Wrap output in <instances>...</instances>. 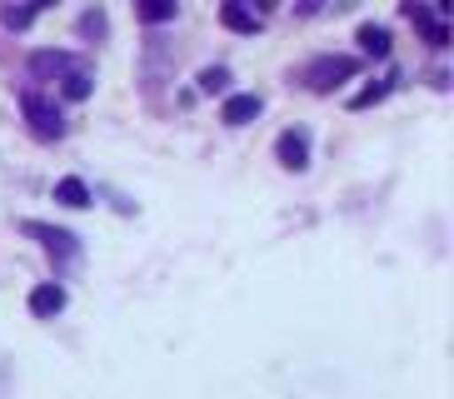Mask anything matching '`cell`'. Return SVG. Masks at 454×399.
Returning <instances> with one entry per match:
<instances>
[{
	"instance_id": "6da1fadb",
	"label": "cell",
	"mask_w": 454,
	"mask_h": 399,
	"mask_svg": "<svg viewBox=\"0 0 454 399\" xmlns=\"http://www.w3.org/2000/svg\"><path fill=\"white\" fill-rule=\"evenodd\" d=\"M20 110H26L30 130L41 135V140H60V135H66V115H60V106H55L51 95L26 90V95H20Z\"/></svg>"
},
{
	"instance_id": "7a4b0ae2",
	"label": "cell",
	"mask_w": 454,
	"mask_h": 399,
	"mask_svg": "<svg viewBox=\"0 0 454 399\" xmlns=\"http://www.w3.org/2000/svg\"><path fill=\"white\" fill-rule=\"evenodd\" d=\"M355 70H360V66H355L349 55H320V60L305 70V80H309V90H334V85L349 80Z\"/></svg>"
},
{
	"instance_id": "3957f363",
	"label": "cell",
	"mask_w": 454,
	"mask_h": 399,
	"mask_svg": "<svg viewBox=\"0 0 454 399\" xmlns=\"http://www.w3.org/2000/svg\"><path fill=\"white\" fill-rule=\"evenodd\" d=\"M30 70H35L41 80H66V75L81 70V60L66 55V51H35V55H30Z\"/></svg>"
},
{
	"instance_id": "277c9868",
	"label": "cell",
	"mask_w": 454,
	"mask_h": 399,
	"mask_svg": "<svg viewBox=\"0 0 454 399\" xmlns=\"http://www.w3.org/2000/svg\"><path fill=\"white\" fill-rule=\"evenodd\" d=\"M275 155H280L285 170H305L309 165V135L305 130H285L280 140H275Z\"/></svg>"
},
{
	"instance_id": "5b68a950",
	"label": "cell",
	"mask_w": 454,
	"mask_h": 399,
	"mask_svg": "<svg viewBox=\"0 0 454 399\" xmlns=\"http://www.w3.org/2000/svg\"><path fill=\"white\" fill-rule=\"evenodd\" d=\"M30 235H41V245L51 254H60V260H75V235L70 230H55V225H41V220H26Z\"/></svg>"
},
{
	"instance_id": "8992f818",
	"label": "cell",
	"mask_w": 454,
	"mask_h": 399,
	"mask_svg": "<svg viewBox=\"0 0 454 399\" xmlns=\"http://www.w3.org/2000/svg\"><path fill=\"white\" fill-rule=\"evenodd\" d=\"M60 309H66V290H60L55 279H45V285H35V290H30V315L51 319V315H60Z\"/></svg>"
},
{
	"instance_id": "52a82bcc",
	"label": "cell",
	"mask_w": 454,
	"mask_h": 399,
	"mask_svg": "<svg viewBox=\"0 0 454 399\" xmlns=\"http://www.w3.org/2000/svg\"><path fill=\"white\" fill-rule=\"evenodd\" d=\"M254 115H260V95H230L225 110H220V120H225V125H250Z\"/></svg>"
},
{
	"instance_id": "ba28073f",
	"label": "cell",
	"mask_w": 454,
	"mask_h": 399,
	"mask_svg": "<svg viewBox=\"0 0 454 399\" xmlns=\"http://www.w3.org/2000/svg\"><path fill=\"white\" fill-rule=\"evenodd\" d=\"M55 200L70 205V210H85V205H90V185H85L81 175H66V180L55 185Z\"/></svg>"
},
{
	"instance_id": "9c48e42d",
	"label": "cell",
	"mask_w": 454,
	"mask_h": 399,
	"mask_svg": "<svg viewBox=\"0 0 454 399\" xmlns=\"http://www.w3.org/2000/svg\"><path fill=\"white\" fill-rule=\"evenodd\" d=\"M220 20H225L230 30H240V35H254V30H260V15L245 11V5H235V0H230V5H220Z\"/></svg>"
},
{
	"instance_id": "30bf717a",
	"label": "cell",
	"mask_w": 454,
	"mask_h": 399,
	"mask_svg": "<svg viewBox=\"0 0 454 399\" xmlns=\"http://www.w3.org/2000/svg\"><path fill=\"white\" fill-rule=\"evenodd\" d=\"M360 45H364V55H389V30L385 26H364Z\"/></svg>"
},
{
	"instance_id": "8fae6325",
	"label": "cell",
	"mask_w": 454,
	"mask_h": 399,
	"mask_svg": "<svg viewBox=\"0 0 454 399\" xmlns=\"http://www.w3.org/2000/svg\"><path fill=\"white\" fill-rule=\"evenodd\" d=\"M60 90H66V100H90V70H75V75L60 80Z\"/></svg>"
},
{
	"instance_id": "7c38bea8",
	"label": "cell",
	"mask_w": 454,
	"mask_h": 399,
	"mask_svg": "<svg viewBox=\"0 0 454 399\" xmlns=\"http://www.w3.org/2000/svg\"><path fill=\"white\" fill-rule=\"evenodd\" d=\"M140 20H145V26L175 20V0H145V5H140Z\"/></svg>"
},
{
	"instance_id": "4fadbf2b",
	"label": "cell",
	"mask_w": 454,
	"mask_h": 399,
	"mask_svg": "<svg viewBox=\"0 0 454 399\" xmlns=\"http://www.w3.org/2000/svg\"><path fill=\"white\" fill-rule=\"evenodd\" d=\"M225 85H230V70L225 66H215V70H200V90H225Z\"/></svg>"
},
{
	"instance_id": "5bb4252c",
	"label": "cell",
	"mask_w": 454,
	"mask_h": 399,
	"mask_svg": "<svg viewBox=\"0 0 454 399\" xmlns=\"http://www.w3.org/2000/svg\"><path fill=\"white\" fill-rule=\"evenodd\" d=\"M0 20H5L11 30H26L30 20H35V11H0Z\"/></svg>"
}]
</instances>
